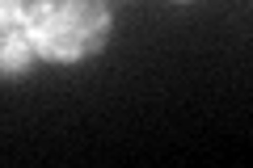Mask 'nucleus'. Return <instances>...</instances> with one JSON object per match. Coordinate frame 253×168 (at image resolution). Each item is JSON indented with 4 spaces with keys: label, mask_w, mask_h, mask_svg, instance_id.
Returning <instances> with one entry per match:
<instances>
[{
    "label": "nucleus",
    "mask_w": 253,
    "mask_h": 168,
    "mask_svg": "<svg viewBox=\"0 0 253 168\" xmlns=\"http://www.w3.org/2000/svg\"><path fill=\"white\" fill-rule=\"evenodd\" d=\"M21 34L34 46L38 63L76 67L110 46L114 13L106 0H30Z\"/></svg>",
    "instance_id": "nucleus-1"
},
{
    "label": "nucleus",
    "mask_w": 253,
    "mask_h": 168,
    "mask_svg": "<svg viewBox=\"0 0 253 168\" xmlns=\"http://www.w3.org/2000/svg\"><path fill=\"white\" fill-rule=\"evenodd\" d=\"M34 63H38V55H34V46L26 42L21 26L0 30V80H26L30 71H34Z\"/></svg>",
    "instance_id": "nucleus-2"
},
{
    "label": "nucleus",
    "mask_w": 253,
    "mask_h": 168,
    "mask_svg": "<svg viewBox=\"0 0 253 168\" xmlns=\"http://www.w3.org/2000/svg\"><path fill=\"white\" fill-rule=\"evenodd\" d=\"M173 4H194V0H173Z\"/></svg>",
    "instance_id": "nucleus-4"
},
{
    "label": "nucleus",
    "mask_w": 253,
    "mask_h": 168,
    "mask_svg": "<svg viewBox=\"0 0 253 168\" xmlns=\"http://www.w3.org/2000/svg\"><path fill=\"white\" fill-rule=\"evenodd\" d=\"M26 4H30V0H0V30L21 26V17H26Z\"/></svg>",
    "instance_id": "nucleus-3"
}]
</instances>
